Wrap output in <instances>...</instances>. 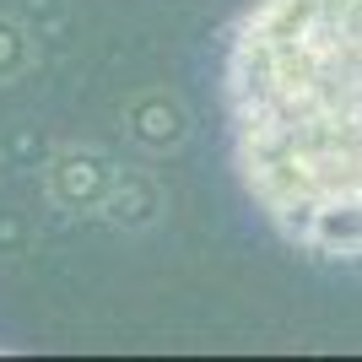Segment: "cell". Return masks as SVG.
<instances>
[{
  "instance_id": "6da1fadb",
  "label": "cell",
  "mask_w": 362,
  "mask_h": 362,
  "mask_svg": "<svg viewBox=\"0 0 362 362\" xmlns=\"http://www.w3.org/2000/svg\"><path fill=\"white\" fill-rule=\"evenodd\" d=\"M227 157L259 222L362 265V0H249L222 38Z\"/></svg>"
},
{
  "instance_id": "7a4b0ae2",
  "label": "cell",
  "mask_w": 362,
  "mask_h": 362,
  "mask_svg": "<svg viewBox=\"0 0 362 362\" xmlns=\"http://www.w3.org/2000/svg\"><path fill=\"white\" fill-rule=\"evenodd\" d=\"M119 184V157L98 141H60L44 157V195L65 216H103Z\"/></svg>"
},
{
  "instance_id": "3957f363",
  "label": "cell",
  "mask_w": 362,
  "mask_h": 362,
  "mask_svg": "<svg viewBox=\"0 0 362 362\" xmlns=\"http://www.w3.org/2000/svg\"><path fill=\"white\" fill-rule=\"evenodd\" d=\"M119 130L146 157H173L195 136V114L173 87H136L119 103Z\"/></svg>"
},
{
  "instance_id": "277c9868",
  "label": "cell",
  "mask_w": 362,
  "mask_h": 362,
  "mask_svg": "<svg viewBox=\"0 0 362 362\" xmlns=\"http://www.w3.org/2000/svg\"><path fill=\"white\" fill-rule=\"evenodd\" d=\"M168 216V189L157 173L146 168H119V184L103 206V222L114 233H151V227Z\"/></svg>"
},
{
  "instance_id": "5b68a950",
  "label": "cell",
  "mask_w": 362,
  "mask_h": 362,
  "mask_svg": "<svg viewBox=\"0 0 362 362\" xmlns=\"http://www.w3.org/2000/svg\"><path fill=\"white\" fill-rule=\"evenodd\" d=\"M38 71V38H33L28 22L0 11V87H16Z\"/></svg>"
},
{
  "instance_id": "8992f818",
  "label": "cell",
  "mask_w": 362,
  "mask_h": 362,
  "mask_svg": "<svg viewBox=\"0 0 362 362\" xmlns=\"http://www.w3.org/2000/svg\"><path fill=\"white\" fill-rule=\"evenodd\" d=\"M33 249V222L16 206H0V259H22Z\"/></svg>"
}]
</instances>
